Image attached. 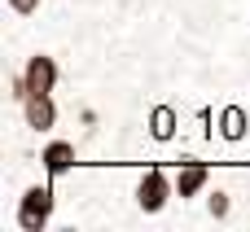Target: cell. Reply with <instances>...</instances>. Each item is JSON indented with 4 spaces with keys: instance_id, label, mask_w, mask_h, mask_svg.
Wrapping results in <instances>:
<instances>
[{
    "instance_id": "cell-1",
    "label": "cell",
    "mask_w": 250,
    "mask_h": 232,
    "mask_svg": "<svg viewBox=\"0 0 250 232\" xmlns=\"http://www.w3.org/2000/svg\"><path fill=\"white\" fill-rule=\"evenodd\" d=\"M57 184L44 180V184H26L18 197H13V224L18 232H48L57 224Z\"/></svg>"
},
{
    "instance_id": "cell-2",
    "label": "cell",
    "mask_w": 250,
    "mask_h": 232,
    "mask_svg": "<svg viewBox=\"0 0 250 232\" xmlns=\"http://www.w3.org/2000/svg\"><path fill=\"white\" fill-rule=\"evenodd\" d=\"M171 197H176V175H171V167L149 162V167H141V171H136V184H132L136 215L154 219V215H163V211L171 206Z\"/></svg>"
},
{
    "instance_id": "cell-3",
    "label": "cell",
    "mask_w": 250,
    "mask_h": 232,
    "mask_svg": "<svg viewBox=\"0 0 250 232\" xmlns=\"http://www.w3.org/2000/svg\"><path fill=\"white\" fill-rule=\"evenodd\" d=\"M18 70H22L26 92H57V88L66 83V61H62V53H53V48H31Z\"/></svg>"
},
{
    "instance_id": "cell-4",
    "label": "cell",
    "mask_w": 250,
    "mask_h": 232,
    "mask_svg": "<svg viewBox=\"0 0 250 232\" xmlns=\"http://www.w3.org/2000/svg\"><path fill=\"white\" fill-rule=\"evenodd\" d=\"M79 162H83V154H79V140H70V136H48V140L40 145V171H44V180H53V184L70 180V175L79 171Z\"/></svg>"
},
{
    "instance_id": "cell-5",
    "label": "cell",
    "mask_w": 250,
    "mask_h": 232,
    "mask_svg": "<svg viewBox=\"0 0 250 232\" xmlns=\"http://www.w3.org/2000/svg\"><path fill=\"white\" fill-rule=\"evenodd\" d=\"M171 175H176V197L180 202H198L215 184V167L202 162V158H176L171 162Z\"/></svg>"
},
{
    "instance_id": "cell-6",
    "label": "cell",
    "mask_w": 250,
    "mask_h": 232,
    "mask_svg": "<svg viewBox=\"0 0 250 232\" xmlns=\"http://www.w3.org/2000/svg\"><path fill=\"white\" fill-rule=\"evenodd\" d=\"M18 114H22V127L35 132V136H53L57 123H62V110H57L53 92H26V101L18 105Z\"/></svg>"
},
{
    "instance_id": "cell-7",
    "label": "cell",
    "mask_w": 250,
    "mask_h": 232,
    "mask_svg": "<svg viewBox=\"0 0 250 232\" xmlns=\"http://www.w3.org/2000/svg\"><path fill=\"white\" fill-rule=\"evenodd\" d=\"M233 206H237V193L224 189V184H211L207 189V219L211 224H229L233 219Z\"/></svg>"
},
{
    "instance_id": "cell-8",
    "label": "cell",
    "mask_w": 250,
    "mask_h": 232,
    "mask_svg": "<svg viewBox=\"0 0 250 232\" xmlns=\"http://www.w3.org/2000/svg\"><path fill=\"white\" fill-rule=\"evenodd\" d=\"M44 4H48V0H4V9H9L13 22H31V18H40Z\"/></svg>"
}]
</instances>
